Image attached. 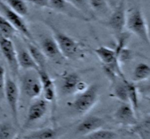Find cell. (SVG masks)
Listing matches in <instances>:
<instances>
[{"instance_id":"20","label":"cell","mask_w":150,"mask_h":139,"mask_svg":"<svg viewBox=\"0 0 150 139\" xmlns=\"http://www.w3.org/2000/svg\"><path fill=\"white\" fill-rule=\"evenodd\" d=\"M150 77V67L146 63H139L136 66L132 75L133 82L146 81Z\"/></svg>"},{"instance_id":"23","label":"cell","mask_w":150,"mask_h":139,"mask_svg":"<svg viewBox=\"0 0 150 139\" xmlns=\"http://www.w3.org/2000/svg\"><path fill=\"white\" fill-rule=\"evenodd\" d=\"M133 132L136 133L140 139H150V118H145L142 122H137L133 126Z\"/></svg>"},{"instance_id":"17","label":"cell","mask_w":150,"mask_h":139,"mask_svg":"<svg viewBox=\"0 0 150 139\" xmlns=\"http://www.w3.org/2000/svg\"><path fill=\"white\" fill-rule=\"evenodd\" d=\"M59 130L45 128L31 131L23 136L22 139H59Z\"/></svg>"},{"instance_id":"18","label":"cell","mask_w":150,"mask_h":139,"mask_svg":"<svg viewBox=\"0 0 150 139\" xmlns=\"http://www.w3.org/2000/svg\"><path fill=\"white\" fill-rule=\"evenodd\" d=\"M127 81L126 79L118 78L113 82V87L111 95L114 98L118 99L122 103H128L127 101Z\"/></svg>"},{"instance_id":"4","label":"cell","mask_w":150,"mask_h":139,"mask_svg":"<svg viewBox=\"0 0 150 139\" xmlns=\"http://www.w3.org/2000/svg\"><path fill=\"white\" fill-rule=\"evenodd\" d=\"M0 13L7 19V21L13 26V27L18 32L24 36L26 40H29L36 44L29 27L23 19V17L12 10L3 1V0H0Z\"/></svg>"},{"instance_id":"16","label":"cell","mask_w":150,"mask_h":139,"mask_svg":"<svg viewBox=\"0 0 150 139\" xmlns=\"http://www.w3.org/2000/svg\"><path fill=\"white\" fill-rule=\"evenodd\" d=\"M17 52V61L19 68L26 71H38V66L32 58V55L28 51L27 48H19L16 50Z\"/></svg>"},{"instance_id":"1","label":"cell","mask_w":150,"mask_h":139,"mask_svg":"<svg viewBox=\"0 0 150 139\" xmlns=\"http://www.w3.org/2000/svg\"><path fill=\"white\" fill-rule=\"evenodd\" d=\"M60 51L65 59L77 60L85 56L84 45L75 38L61 31L51 24H48Z\"/></svg>"},{"instance_id":"24","label":"cell","mask_w":150,"mask_h":139,"mask_svg":"<svg viewBox=\"0 0 150 139\" xmlns=\"http://www.w3.org/2000/svg\"><path fill=\"white\" fill-rule=\"evenodd\" d=\"M4 3L16 13L23 17L29 13V7L25 0H3Z\"/></svg>"},{"instance_id":"27","label":"cell","mask_w":150,"mask_h":139,"mask_svg":"<svg viewBox=\"0 0 150 139\" xmlns=\"http://www.w3.org/2000/svg\"><path fill=\"white\" fill-rule=\"evenodd\" d=\"M17 32L7 19L0 13V34L11 39Z\"/></svg>"},{"instance_id":"10","label":"cell","mask_w":150,"mask_h":139,"mask_svg":"<svg viewBox=\"0 0 150 139\" xmlns=\"http://www.w3.org/2000/svg\"><path fill=\"white\" fill-rule=\"evenodd\" d=\"M38 47L47 59L51 60L56 64H62L65 60L53 36L41 39Z\"/></svg>"},{"instance_id":"21","label":"cell","mask_w":150,"mask_h":139,"mask_svg":"<svg viewBox=\"0 0 150 139\" xmlns=\"http://www.w3.org/2000/svg\"><path fill=\"white\" fill-rule=\"evenodd\" d=\"M88 2L93 13L104 17H108L111 14V8L106 0H88Z\"/></svg>"},{"instance_id":"19","label":"cell","mask_w":150,"mask_h":139,"mask_svg":"<svg viewBox=\"0 0 150 139\" xmlns=\"http://www.w3.org/2000/svg\"><path fill=\"white\" fill-rule=\"evenodd\" d=\"M26 45H27L28 51L31 54L35 62L36 63L38 68L39 69H45V64H46L47 58H45L44 54L40 50L38 45L29 40L26 42Z\"/></svg>"},{"instance_id":"12","label":"cell","mask_w":150,"mask_h":139,"mask_svg":"<svg viewBox=\"0 0 150 139\" xmlns=\"http://www.w3.org/2000/svg\"><path fill=\"white\" fill-rule=\"evenodd\" d=\"M114 119L123 126H134L139 122L136 118V112L128 103H122L115 111Z\"/></svg>"},{"instance_id":"26","label":"cell","mask_w":150,"mask_h":139,"mask_svg":"<svg viewBox=\"0 0 150 139\" xmlns=\"http://www.w3.org/2000/svg\"><path fill=\"white\" fill-rule=\"evenodd\" d=\"M117 138L118 135L114 131L100 128L98 131L84 136L83 139H117Z\"/></svg>"},{"instance_id":"29","label":"cell","mask_w":150,"mask_h":139,"mask_svg":"<svg viewBox=\"0 0 150 139\" xmlns=\"http://www.w3.org/2000/svg\"><path fill=\"white\" fill-rule=\"evenodd\" d=\"M6 77H7V74H6L5 68L0 64V99L4 98Z\"/></svg>"},{"instance_id":"6","label":"cell","mask_w":150,"mask_h":139,"mask_svg":"<svg viewBox=\"0 0 150 139\" xmlns=\"http://www.w3.org/2000/svg\"><path fill=\"white\" fill-rule=\"evenodd\" d=\"M21 89L23 94L30 99H36L42 94L40 80L36 71H27L21 77Z\"/></svg>"},{"instance_id":"22","label":"cell","mask_w":150,"mask_h":139,"mask_svg":"<svg viewBox=\"0 0 150 139\" xmlns=\"http://www.w3.org/2000/svg\"><path fill=\"white\" fill-rule=\"evenodd\" d=\"M127 91L128 103L136 112L139 106V93L134 82L127 81Z\"/></svg>"},{"instance_id":"30","label":"cell","mask_w":150,"mask_h":139,"mask_svg":"<svg viewBox=\"0 0 150 139\" xmlns=\"http://www.w3.org/2000/svg\"><path fill=\"white\" fill-rule=\"evenodd\" d=\"M35 5L40 7H48L50 8L49 0H26Z\"/></svg>"},{"instance_id":"11","label":"cell","mask_w":150,"mask_h":139,"mask_svg":"<svg viewBox=\"0 0 150 139\" xmlns=\"http://www.w3.org/2000/svg\"><path fill=\"white\" fill-rule=\"evenodd\" d=\"M48 102L45 99H38L34 101L28 109L26 120L23 123V129L43 118L48 112Z\"/></svg>"},{"instance_id":"8","label":"cell","mask_w":150,"mask_h":139,"mask_svg":"<svg viewBox=\"0 0 150 139\" xmlns=\"http://www.w3.org/2000/svg\"><path fill=\"white\" fill-rule=\"evenodd\" d=\"M0 50L8 64L11 72L14 75H16L19 71L16 48L10 38L7 37L1 34H0Z\"/></svg>"},{"instance_id":"3","label":"cell","mask_w":150,"mask_h":139,"mask_svg":"<svg viewBox=\"0 0 150 139\" xmlns=\"http://www.w3.org/2000/svg\"><path fill=\"white\" fill-rule=\"evenodd\" d=\"M125 27L142 42L147 45H149L150 39L147 23L140 9L134 8L127 14Z\"/></svg>"},{"instance_id":"15","label":"cell","mask_w":150,"mask_h":139,"mask_svg":"<svg viewBox=\"0 0 150 139\" xmlns=\"http://www.w3.org/2000/svg\"><path fill=\"white\" fill-rule=\"evenodd\" d=\"M105 125V120L98 116H89L85 117L76 127V133L83 136L100 129Z\"/></svg>"},{"instance_id":"2","label":"cell","mask_w":150,"mask_h":139,"mask_svg":"<svg viewBox=\"0 0 150 139\" xmlns=\"http://www.w3.org/2000/svg\"><path fill=\"white\" fill-rule=\"evenodd\" d=\"M99 99V87L92 84L81 93L76 95L74 100L70 103V107L79 115H85L89 112Z\"/></svg>"},{"instance_id":"28","label":"cell","mask_w":150,"mask_h":139,"mask_svg":"<svg viewBox=\"0 0 150 139\" xmlns=\"http://www.w3.org/2000/svg\"><path fill=\"white\" fill-rule=\"evenodd\" d=\"M68 1L76 9H78L79 11L81 12L86 16H87L89 18L93 16L94 13L91 10L88 0H68Z\"/></svg>"},{"instance_id":"5","label":"cell","mask_w":150,"mask_h":139,"mask_svg":"<svg viewBox=\"0 0 150 139\" xmlns=\"http://www.w3.org/2000/svg\"><path fill=\"white\" fill-rule=\"evenodd\" d=\"M20 90L17 83L11 77H6L4 98L7 101L9 109L11 112L13 124L17 128L19 127L18 121V102Z\"/></svg>"},{"instance_id":"25","label":"cell","mask_w":150,"mask_h":139,"mask_svg":"<svg viewBox=\"0 0 150 139\" xmlns=\"http://www.w3.org/2000/svg\"><path fill=\"white\" fill-rule=\"evenodd\" d=\"M18 128L14 124L8 122L0 123V139H16Z\"/></svg>"},{"instance_id":"13","label":"cell","mask_w":150,"mask_h":139,"mask_svg":"<svg viewBox=\"0 0 150 139\" xmlns=\"http://www.w3.org/2000/svg\"><path fill=\"white\" fill-rule=\"evenodd\" d=\"M50 8L65 14L73 18H77L79 20L88 21L89 18L87 16L76 9L68 0H49Z\"/></svg>"},{"instance_id":"7","label":"cell","mask_w":150,"mask_h":139,"mask_svg":"<svg viewBox=\"0 0 150 139\" xmlns=\"http://www.w3.org/2000/svg\"><path fill=\"white\" fill-rule=\"evenodd\" d=\"M127 9L125 0H120L118 5L108 16L106 25L117 34L123 32L126 26Z\"/></svg>"},{"instance_id":"9","label":"cell","mask_w":150,"mask_h":139,"mask_svg":"<svg viewBox=\"0 0 150 139\" xmlns=\"http://www.w3.org/2000/svg\"><path fill=\"white\" fill-rule=\"evenodd\" d=\"M87 85L75 72L67 73L63 75L62 80L61 90L66 96L76 95L87 87Z\"/></svg>"},{"instance_id":"14","label":"cell","mask_w":150,"mask_h":139,"mask_svg":"<svg viewBox=\"0 0 150 139\" xmlns=\"http://www.w3.org/2000/svg\"><path fill=\"white\" fill-rule=\"evenodd\" d=\"M42 87V94L48 103H54L57 98V90L54 81L45 69H39L38 71Z\"/></svg>"}]
</instances>
